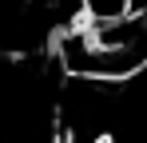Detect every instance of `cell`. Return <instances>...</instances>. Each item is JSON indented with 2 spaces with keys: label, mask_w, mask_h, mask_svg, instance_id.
<instances>
[{
  "label": "cell",
  "mask_w": 147,
  "mask_h": 143,
  "mask_svg": "<svg viewBox=\"0 0 147 143\" xmlns=\"http://www.w3.org/2000/svg\"><path fill=\"white\" fill-rule=\"evenodd\" d=\"M92 143H115V139H111V135H99V139H92Z\"/></svg>",
  "instance_id": "obj_1"
}]
</instances>
